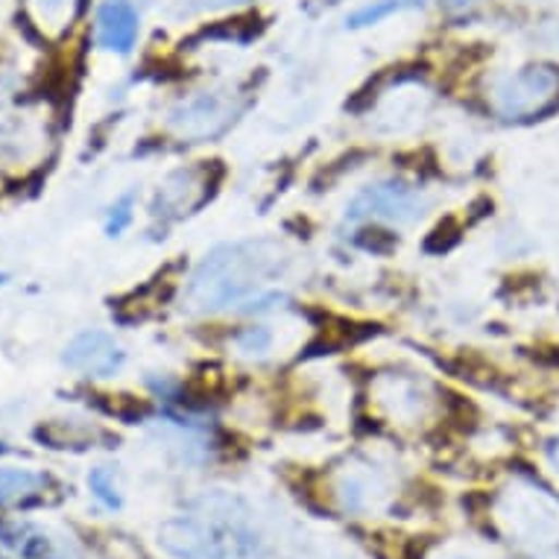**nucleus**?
<instances>
[{
    "label": "nucleus",
    "instance_id": "f257e3e1",
    "mask_svg": "<svg viewBox=\"0 0 559 559\" xmlns=\"http://www.w3.org/2000/svg\"><path fill=\"white\" fill-rule=\"evenodd\" d=\"M293 255L279 238H243L220 243L191 272L182 305L191 314H243L250 302L270 293L272 281L288 276Z\"/></svg>",
    "mask_w": 559,
    "mask_h": 559
},
{
    "label": "nucleus",
    "instance_id": "f03ea898",
    "mask_svg": "<svg viewBox=\"0 0 559 559\" xmlns=\"http://www.w3.org/2000/svg\"><path fill=\"white\" fill-rule=\"evenodd\" d=\"M161 548L177 559H267L250 507L232 493H208L185 515L161 524Z\"/></svg>",
    "mask_w": 559,
    "mask_h": 559
},
{
    "label": "nucleus",
    "instance_id": "7ed1b4c3",
    "mask_svg": "<svg viewBox=\"0 0 559 559\" xmlns=\"http://www.w3.org/2000/svg\"><path fill=\"white\" fill-rule=\"evenodd\" d=\"M425 211H428V194L420 185L401 177H387L354 194L345 208V220L349 223L408 226L416 223Z\"/></svg>",
    "mask_w": 559,
    "mask_h": 559
},
{
    "label": "nucleus",
    "instance_id": "20e7f679",
    "mask_svg": "<svg viewBox=\"0 0 559 559\" xmlns=\"http://www.w3.org/2000/svg\"><path fill=\"white\" fill-rule=\"evenodd\" d=\"M243 114L241 94L229 88H208V92L187 94L168 112V130L182 141L203 144L215 141L232 130Z\"/></svg>",
    "mask_w": 559,
    "mask_h": 559
},
{
    "label": "nucleus",
    "instance_id": "39448f33",
    "mask_svg": "<svg viewBox=\"0 0 559 559\" xmlns=\"http://www.w3.org/2000/svg\"><path fill=\"white\" fill-rule=\"evenodd\" d=\"M559 94V74L548 65H527L495 76L489 104L503 121H527L548 109Z\"/></svg>",
    "mask_w": 559,
    "mask_h": 559
},
{
    "label": "nucleus",
    "instance_id": "423d86ee",
    "mask_svg": "<svg viewBox=\"0 0 559 559\" xmlns=\"http://www.w3.org/2000/svg\"><path fill=\"white\" fill-rule=\"evenodd\" d=\"M369 401L399 425H420L437 404V392L428 378L416 373H378L369 384Z\"/></svg>",
    "mask_w": 559,
    "mask_h": 559
},
{
    "label": "nucleus",
    "instance_id": "0eeeda50",
    "mask_svg": "<svg viewBox=\"0 0 559 559\" xmlns=\"http://www.w3.org/2000/svg\"><path fill=\"white\" fill-rule=\"evenodd\" d=\"M498 519L522 542L559 539V503L545 489L515 486L498 501Z\"/></svg>",
    "mask_w": 559,
    "mask_h": 559
},
{
    "label": "nucleus",
    "instance_id": "6e6552de",
    "mask_svg": "<svg viewBox=\"0 0 559 559\" xmlns=\"http://www.w3.org/2000/svg\"><path fill=\"white\" fill-rule=\"evenodd\" d=\"M387 477L381 469H375L366 460H354L345 469H340L331 484V498L343 513H369L378 510L387 498Z\"/></svg>",
    "mask_w": 559,
    "mask_h": 559
},
{
    "label": "nucleus",
    "instance_id": "1a4fd4ad",
    "mask_svg": "<svg viewBox=\"0 0 559 559\" xmlns=\"http://www.w3.org/2000/svg\"><path fill=\"white\" fill-rule=\"evenodd\" d=\"M123 361H126V354L114 343V337L97 331V328L76 335L62 354V364L88 375V378H112L114 373H121Z\"/></svg>",
    "mask_w": 559,
    "mask_h": 559
},
{
    "label": "nucleus",
    "instance_id": "9d476101",
    "mask_svg": "<svg viewBox=\"0 0 559 559\" xmlns=\"http://www.w3.org/2000/svg\"><path fill=\"white\" fill-rule=\"evenodd\" d=\"M208 187L203 170H177L161 182L159 194L153 199V217L161 223H173L194 215V208L206 203Z\"/></svg>",
    "mask_w": 559,
    "mask_h": 559
},
{
    "label": "nucleus",
    "instance_id": "9b49d317",
    "mask_svg": "<svg viewBox=\"0 0 559 559\" xmlns=\"http://www.w3.org/2000/svg\"><path fill=\"white\" fill-rule=\"evenodd\" d=\"M138 38V12L130 0H106L97 12V45L112 53H130Z\"/></svg>",
    "mask_w": 559,
    "mask_h": 559
},
{
    "label": "nucleus",
    "instance_id": "f8f14e48",
    "mask_svg": "<svg viewBox=\"0 0 559 559\" xmlns=\"http://www.w3.org/2000/svg\"><path fill=\"white\" fill-rule=\"evenodd\" d=\"M80 10H83V0H27L24 19L41 36L59 38L71 29Z\"/></svg>",
    "mask_w": 559,
    "mask_h": 559
},
{
    "label": "nucleus",
    "instance_id": "ddd939ff",
    "mask_svg": "<svg viewBox=\"0 0 559 559\" xmlns=\"http://www.w3.org/2000/svg\"><path fill=\"white\" fill-rule=\"evenodd\" d=\"M0 545L19 554L21 559H65L47 533L27 522H3L0 519Z\"/></svg>",
    "mask_w": 559,
    "mask_h": 559
},
{
    "label": "nucleus",
    "instance_id": "4468645a",
    "mask_svg": "<svg viewBox=\"0 0 559 559\" xmlns=\"http://www.w3.org/2000/svg\"><path fill=\"white\" fill-rule=\"evenodd\" d=\"M50 477L27 472V469H0V503H21L36 498Z\"/></svg>",
    "mask_w": 559,
    "mask_h": 559
},
{
    "label": "nucleus",
    "instance_id": "2eb2a0df",
    "mask_svg": "<svg viewBox=\"0 0 559 559\" xmlns=\"http://www.w3.org/2000/svg\"><path fill=\"white\" fill-rule=\"evenodd\" d=\"M416 3H422V0H373V3H366V7H361V10H354L352 15L345 19V27H352V29L375 27V24H381V21H387L390 15H396V12L411 10V7H416Z\"/></svg>",
    "mask_w": 559,
    "mask_h": 559
},
{
    "label": "nucleus",
    "instance_id": "dca6fc26",
    "mask_svg": "<svg viewBox=\"0 0 559 559\" xmlns=\"http://www.w3.org/2000/svg\"><path fill=\"white\" fill-rule=\"evenodd\" d=\"M36 439L47 448H85L94 439L92 430L76 428L74 422H50L36 428Z\"/></svg>",
    "mask_w": 559,
    "mask_h": 559
},
{
    "label": "nucleus",
    "instance_id": "f3484780",
    "mask_svg": "<svg viewBox=\"0 0 559 559\" xmlns=\"http://www.w3.org/2000/svg\"><path fill=\"white\" fill-rule=\"evenodd\" d=\"M272 340H276V337H272V331L267 326H250L234 337V349H238L243 357H267L272 349Z\"/></svg>",
    "mask_w": 559,
    "mask_h": 559
},
{
    "label": "nucleus",
    "instance_id": "a211bd4d",
    "mask_svg": "<svg viewBox=\"0 0 559 559\" xmlns=\"http://www.w3.org/2000/svg\"><path fill=\"white\" fill-rule=\"evenodd\" d=\"M132 220H135V194L126 191V194H121L114 199L112 208H109V215H106V234H109V238H121V234L132 226Z\"/></svg>",
    "mask_w": 559,
    "mask_h": 559
},
{
    "label": "nucleus",
    "instance_id": "6ab92c4d",
    "mask_svg": "<svg viewBox=\"0 0 559 559\" xmlns=\"http://www.w3.org/2000/svg\"><path fill=\"white\" fill-rule=\"evenodd\" d=\"M88 486H92L94 498L104 503V507H109V510H118V507H121V493H118L114 472L109 466L94 469L92 475H88Z\"/></svg>",
    "mask_w": 559,
    "mask_h": 559
},
{
    "label": "nucleus",
    "instance_id": "aec40b11",
    "mask_svg": "<svg viewBox=\"0 0 559 559\" xmlns=\"http://www.w3.org/2000/svg\"><path fill=\"white\" fill-rule=\"evenodd\" d=\"M290 559H361V557H354L352 550L337 548V545H331V542H317V545H305V548H299Z\"/></svg>",
    "mask_w": 559,
    "mask_h": 559
},
{
    "label": "nucleus",
    "instance_id": "412c9836",
    "mask_svg": "<svg viewBox=\"0 0 559 559\" xmlns=\"http://www.w3.org/2000/svg\"><path fill=\"white\" fill-rule=\"evenodd\" d=\"M238 3H246V0H191L194 10H223V7H238Z\"/></svg>",
    "mask_w": 559,
    "mask_h": 559
},
{
    "label": "nucleus",
    "instance_id": "4be33fe9",
    "mask_svg": "<svg viewBox=\"0 0 559 559\" xmlns=\"http://www.w3.org/2000/svg\"><path fill=\"white\" fill-rule=\"evenodd\" d=\"M10 92H12V80H10V76L0 74V104H3L7 97H10Z\"/></svg>",
    "mask_w": 559,
    "mask_h": 559
},
{
    "label": "nucleus",
    "instance_id": "5701e85b",
    "mask_svg": "<svg viewBox=\"0 0 559 559\" xmlns=\"http://www.w3.org/2000/svg\"><path fill=\"white\" fill-rule=\"evenodd\" d=\"M550 460H554V466H559V439H554V442H550Z\"/></svg>",
    "mask_w": 559,
    "mask_h": 559
},
{
    "label": "nucleus",
    "instance_id": "b1692460",
    "mask_svg": "<svg viewBox=\"0 0 559 559\" xmlns=\"http://www.w3.org/2000/svg\"><path fill=\"white\" fill-rule=\"evenodd\" d=\"M10 451H12V448L7 446V442H0V454H10Z\"/></svg>",
    "mask_w": 559,
    "mask_h": 559
},
{
    "label": "nucleus",
    "instance_id": "393cba45",
    "mask_svg": "<svg viewBox=\"0 0 559 559\" xmlns=\"http://www.w3.org/2000/svg\"><path fill=\"white\" fill-rule=\"evenodd\" d=\"M3 281H7V272H0V284H3Z\"/></svg>",
    "mask_w": 559,
    "mask_h": 559
}]
</instances>
